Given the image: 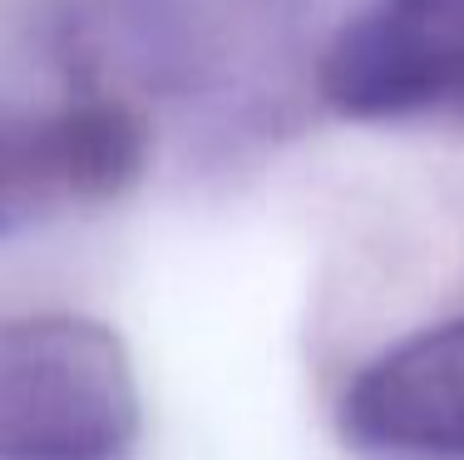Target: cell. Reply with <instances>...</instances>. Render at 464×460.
<instances>
[{
    "label": "cell",
    "mask_w": 464,
    "mask_h": 460,
    "mask_svg": "<svg viewBox=\"0 0 464 460\" xmlns=\"http://www.w3.org/2000/svg\"><path fill=\"white\" fill-rule=\"evenodd\" d=\"M143 387L124 337L84 312L0 317V460H129Z\"/></svg>",
    "instance_id": "6da1fadb"
},
{
    "label": "cell",
    "mask_w": 464,
    "mask_h": 460,
    "mask_svg": "<svg viewBox=\"0 0 464 460\" xmlns=\"http://www.w3.org/2000/svg\"><path fill=\"white\" fill-rule=\"evenodd\" d=\"M316 94L361 124H464V0H366L322 45Z\"/></svg>",
    "instance_id": "7a4b0ae2"
},
{
    "label": "cell",
    "mask_w": 464,
    "mask_h": 460,
    "mask_svg": "<svg viewBox=\"0 0 464 460\" xmlns=\"http://www.w3.org/2000/svg\"><path fill=\"white\" fill-rule=\"evenodd\" d=\"M149 163V124L124 94L54 104L0 100V238L70 208L109 203Z\"/></svg>",
    "instance_id": "3957f363"
},
{
    "label": "cell",
    "mask_w": 464,
    "mask_h": 460,
    "mask_svg": "<svg viewBox=\"0 0 464 460\" xmlns=\"http://www.w3.org/2000/svg\"><path fill=\"white\" fill-rule=\"evenodd\" d=\"M336 431L371 460H464V312L375 352L341 387Z\"/></svg>",
    "instance_id": "277c9868"
},
{
    "label": "cell",
    "mask_w": 464,
    "mask_h": 460,
    "mask_svg": "<svg viewBox=\"0 0 464 460\" xmlns=\"http://www.w3.org/2000/svg\"><path fill=\"white\" fill-rule=\"evenodd\" d=\"M292 20V0H124L114 40L149 90L193 100L252 74Z\"/></svg>",
    "instance_id": "5b68a950"
}]
</instances>
